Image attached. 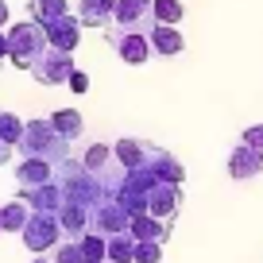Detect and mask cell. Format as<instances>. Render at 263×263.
Returning <instances> with one entry per match:
<instances>
[{"label":"cell","instance_id":"7a4b0ae2","mask_svg":"<svg viewBox=\"0 0 263 263\" xmlns=\"http://www.w3.org/2000/svg\"><path fill=\"white\" fill-rule=\"evenodd\" d=\"M54 182L62 186L66 201H78V205H85V209H93V205H101V201H105L101 182L93 178V174L85 171V163H82V159H74V155L66 159V163L54 166Z\"/></svg>","mask_w":263,"mask_h":263},{"label":"cell","instance_id":"8d00e7d4","mask_svg":"<svg viewBox=\"0 0 263 263\" xmlns=\"http://www.w3.org/2000/svg\"><path fill=\"white\" fill-rule=\"evenodd\" d=\"M105 263H112V259H105Z\"/></svg>","mask_w":263,"mask_h":263},{"label":"cell","instance_id":"ffe728a7","mask_svg":"<svg viewBox=\"0 0 263 263\" xmlns=\"http://www.w3.org/2000/svg\"><path fill=\"white\" fill-rule=\"evenodd\" d=\"M116 12V0H82L74 16L82 20V27H108Z\"/></svg>","mask_w":263,"mask_h":263},{"label":"cell","instance_id":"44dd1931","mask_svg":"<svg viewBox=\"0 0 263 263\" xmlns=\"http://www.w3.org/2000/svg\"><path fill=\"white\" fill-rule=\"evenodd\" d=\"M27 217H31V209H27V201L24 197H12V201H0V229L4 232H24V224H27Z\"/></svg>","mask_w":263,"mask_h":263},{"label":"cell","instance_id":"484cf974","mask_svg":"<svg viewBox=\"0 0 263 263\" xmlns=\"http://www.w3.org/2000/svg\"><path fill=\"white\" fill-rule=\"evenodd\" d=\"M24 124L16 112H8V108H0V140L12 143V147H20V140H24Z\"/></svg>","mask_w":263,"mask_h":263},{"label":"cell","instance_id":"5b68a950","mask_svg":"<svg viewBox=\"0 0 263 263\" xmlns=\"http://www.w3.org/2000/svg\"><path fill=\"white\" fill-rule=\"evenodd\" d=\"M105 39H108V47H112L128 66H143L151 54H155V50H151V35L147 31H124V27L108 24L105 27Z\"/></svg>","mask_w":263,"mask_h":263},{"label":"cell","instance_id":"ac0fdd59","mask_svg":"<svg viewBox=\"0 0 263 263\" xmlns=\"http://www.w3.org/2000/svg\"><path fill=\"white\" fill-rule=\"evenodd\" d=\"M128 232L136 240H155V244H166V240H171V224L159 221V217H151V213H136L132 224H128Z\"/></svg>","mask_w":263,"mask_h":263},{"label":"cell","instance_id":"d6986e66","mask_svg":"<svg viewBox=\"0 0 263 263\" xmlns=\"http://www.w3.org/2000/svg\"><path fill=\"white\" fill-rule=\"evenodd\" d=\"M151 50H155V54H163V58H174V54H182V50H186V39H182L178 27L155 24V27H151Z\"/></svg>","mask_w":263,"mask_h":263},{"label":"cell","instance_id":"6da1fadb","mask_svg":"<svg viewBox=\"0 0 263 263\" xmlns=\"http://www.w3.org/2000/svg\"><path fill=\"white\" fill-rule=\"evenodd\" d=\"M20 155L24 159H47V163H66L70 159V140H62L50 124V116H35L24 124V140H20Z\"/></svg>","mask_w":263,"mask_h":263},{"label":"cell","instance_id":"7402d4cb","mask_svg":"<svg viewBox=\"0 0 263 263\" xmlns=\"http://www.w3.org/2000/svg\"><path fill=\"white\" fill-rule=\"evenodd\" d=\"M50 124H54V132L62 136V140H70V143L85 132V116L78 112V108H58V112L50 116Z\"/></svg>","mask_w":263,"mask_h":263},{"label":"cell","instance_id":"e0dca14e","mask_svg":"<svg viewBox=\"0 0 263 263\" xmlns=\"http://www.w3.org/2000/svg\"><path fill=\"white\" fill-rule=\"evenodd\" d=\"M58 224H62V236L66 240H82L89 232V209L78 205V201H66L58 209Z\"/></svg>","mask_w":263,"mask_h":263},{"label":"cell","instance_id":"ba28073f","mask_svg":"<svg viewBox=\"0 0 263 263\" xmlns=\"http://www.w3.org/2000/svg\"><path fill=\"white\" fill-rule=\"evenodd\" d=\"M74 54H66V50H54L50 47L39 62L31 66V78L39 85H70V74H74Z\"/></svg>","mask_w":263,"mask_h":263},{"label":"cell","instance_id":"9a60e30c","mask_svg":"<svg viewBox=\"0 0 263 263\" xmlns=\"http://www.w3.org/2000/svg\"><path fill=\"white\" fill-rule=\"evenodd\" d=\"M16 182H20V190L47 186V182H54V163H47V159H24V155H20V163H16Z\"/></svg>","mask_w":263,"mask_h":263},{"label":"cell","instance_id":"e575fe53","mask_svg":"<svg viewBox=\"0 0 263 263\" xmlns=\"http://www.w3.org/2000/svg\"><path fill=\"white\" fill-rule=\"evenodd\" d=\"M8 24V4H4V0H0V27Z\"/></svg>","mask_w":263,"mask_h":263},{"label":"cell","instance_id":"3957f363","mask_svg":"<svg viewBox=\"0 0 263 263\" xmlns=\"http://www.w3.org/2000/svg\"><path fill=\"white\" fill-rule=\"evenodd\" d=\"M50 50L47 27L35 24V20H20V24L8 27V62L20 66V70H31L43 54Z\"/></svg>","mask_w":263,"mask_h":263},{"label":"cell","instance_id":"52a82bcc","mask_svg":"<svg viewBox=\"0 0 263 263\" xmlns=\"http://www.w3.org/2000/svg\"><path fill=\"white\" fill-rule=\"evenodd\" d=\"M155 186H159V178L140 166V171L124 174V186H120V194H116V197H120L124 209L136 217V213H147V201H151V190H155Z\"/></svg>","mask_w":263,"mask_h":263},{"label":"cell","instance_id":"83f0119b","mask_svg":"<svg viewBox=\"0 0 263 263\" xmlns=\"http://www.w3.org/2000/svg\"><path fill=\"white\" fill-rule=\"evenodd\" d=\"M151 8H155V24H171V27H178V20H182V0H151Z\"/></svg>","mask_w":263,"mask_h":263},{"label":"cell","instance_id":"cb8c5ba5","mask_svg":"<svg viewBox=\"0 0 263 263\" xmlns=\"http://www.w3.org/2000/svg\"><path fill=\"white\" fill-rule=\"evenodd\" d=\"M136 244H140V240L132 236V232H116V236H108V259H112V263H136Z\"/></svg>","mask_w":263,"mask_h":263},{"label":"cell","instance_id":"2e32d148","mask_svg":"<svg viewBox=\"0 0 263 263\" xmlns=\"http://www.w3.org/2000/svg\"><path fill=\"white\" fill-rule=\"evenodd\" d=\"M147 151H151V143L143 136H120L112 143V155H116V163H124V171H140L147 163Z\"/></svg>","mask_w":263,"mask_h":263},{"label":"cell","instance_id":"8fae6325","mask_svg":"<svg viewBox=\"0 0 263 263\" xmlns=\"http://www.w3.org/2000/svg\"><path fill=\"white\" fill-rule=\"evenodd\" d=\"M82 20L74 16V12H66V16H58V20H50L47 24V39H50V47L54 50H66V54H74L78 50V43H82Z\"/></svg>","mask_w":263,"mask_h":263},{"label":"cell","instance_id":"d4e9b609","mask_svg":"<svg viewBox=\"0 0 263 263\" xmlns=\"http://www.w3.org/2000/svg\"><path fill=\"white\" fill-rule=\"evenodd\" d=\"M78 248H82V259L85 263H105L108 259V240L97 236V232H85V236L78 240Z\"/></svg>","mask_w":263,"mask_h":263},{"label":"cell","instance_id":"4fadbf2b","mask_svg":"<svg viewBox=\"0 0 263 263\" xmlns=\"http://www.w3.org/2000/svg\"><path fill=\"white\" fill-rule=\"evenodd\" d=\"M255 174H263V151L248 147V143H236V147L229 151V178L248 182V178H255Z\"/></svg>","mask_w":263,"mask_h":263},{"label":"cell","instance_id":"f1b7e54d","mask_svg":"<svg viewBox=\"0 0 263 263\" xmlns=\"http://www.w3.org/2000/svg\"><path fill=\"white\" fill-rule=\"evenodd\" d=\"M54 263H85L82 259V248H78V240H62V244L54 248V255H50Z\"/></svg>","mask_w":263,"mask_h":263},{"label":"cell","instance_id":"8992f818","mask_svg":"<svg viewBox=\"0 0 263 263\" xmlns=\"http://www.w3.org/2000/svg\"><path fill=\"white\" fill-rule=\"evenodd\" d=\"M132 224V213L124 209L120 197H105L101 205L89 209V232H97V236H116V232H128Z\"/></svg>","mask_w":263,"mask_h":263},{"label":"cell","instance_id":"d590c367","mask_svg":"<svg viewBox=\"0 0 263 263\" xmlns=\"http://www.w3.org/2000/svg\"><path fill=\"white\" fill-rule=\"evenodd\" d=\"M31 263H54V259H50V255H35Z\"/></svg>","mask_w":263,"mask_h":263},{"label":"cell","instance_id":"1f68e13d","mask_svg":"<svg viewBox=\"0 0 263 263\" xmlns=\"http://www.w3.org/2000/svg\"><path fill=\"white\" fill-rule=\"evenodd\" d=\"M70 89L85 93V89H89V74H85V70H74V74H70Z\"/></svg>","mask_w":263,"mask_h":263},{"label":"cell","instance_id":"d6a6232c","mask_svg":"<svg viewBox=\"0 0 263 263\" xmlns=\"http://www.w3.org/2000/svg\"><path fill=\"white\" fill-rule=\"evenodd\" d=\"M12 151H16L12 143H4V140H0V166H4V163H12Z\"/></svg>","mask_w":263,"mask_h":263},{"label":"cell","instance_id":"7c38bea8","mask_svg":"<svg viewBox=\"0 0 263 263\" xmlns=\"http://www.w3.org/2000/svg\"><path fill=\"white\" fill-rule=\"evenodd\" d=\"M147 213L159 217V221L171 224L174 217L182 213V186H171V182H159L151 190V201H147Z\"/></svg>","mask_w":263,"mask_h":263},{"label":"cell","instance_id":"4dcf8cb0","mask_svg":"<svg viewBox=\"0 0 263 263\" xmlns=\"http://www.w3.org/2000/svg\"><path fill=\"white\" fill-rule=\"evenodd\" d=\"M240 143H248V147L263 151V124H252V128H244V136H240Z\"/></svg>","mask_w":263,"mask_h":263},{"label":"cell","instance_id":"9c48e42d","mask_svg":"<svg viewBox=\"0 0 263 263\" xmlns=\"http://www.w3.org/2000/svg\"><path fill=\"white\" fill-rule=\"evenodd\" d=\"M112 24L124 27V31H147L151 35V27H155V8H151V0H116Z\"/></svg>","mask_w":263,"mask_h":263},{"label":"cell","instance_id":"5bb4252c","mask_svg":"<svg viewBox=\"0 0 263 263\" xmlns=\"http://www.w3.org/2000/svg\"><path fill=\"white\" fill-rule=\"evenodd\" d=\"M20 197L27 201V209H31V213H54V217H58V209L66 205V194H62V186H58V182H47V186L24 190Z\"/></svg>","mask_w":263,"mask_h":263},{"label":"cell","instance_id":"836d02e7","mask_svg":"<svg viewBox=\"0 0 263 263\" xmlns=\"http://www.w3.org/2000/svg\"><path fill=\"white\" fill-rule=\"evenodd\" d=\"M0 62H8V31H0Z\"/></svg>","mask_w":263,"mask_h":263},{"label":"cell","instance_id":"30bf717a","mask_svg":"<svg viewBox=\"0 0 263 263\" xmlns=\"http://www.w3.org/2000/svg\"><path fill=\"white\" fill-rule=\"evenodd\" d=\"M143 171H151L159 182H171V186H182V182H186V166L178 163V155H171V151L159 147V143H151Z\"/></svg>","mask_w":263,"mask_h":263},{"label":"cell","instance_id":"603a6c76","mask_svg":"<svg viewBox=\"0 0 263 263\" xmlns=\"http://www.w3.org/2000/svg\"><path fill=\"white\" fill-rule=\"evenodd\" d=\"M27 12H31V20H35V24H43V27H47L50 20L66 16V12H70V4H66V0H27Z\"/></svg>","mask_w":263,"mask_h":263},{"label":"cell","instance_id":"277c9868","mask_svg":"<svg viewBox=\"0 0 263 263\" xmlns=\"http://www.w3.org/2000/svg\"><path fill=\"white\" fill-rule=\"evenodd\" d=\"M20 236H24V248L31 255H43V252H54L62 244V224H58L54 213H31Z\"/></svg>","mask_w":263,"mask_h":263},{"label":"cell","instance_id":"74e56055","mask_svg":"<svg viewBox=\"0 0 263 263\" xmlns=\"http://www.w3.org/2000/svg\"><path fill=\"white\" fill-rule=\"evenodd\" d=\"M0 232H4V229H0Z\"/></svg>","mask_w":263,"mask_h":263},{"label":"cell","instance_id":"f546056e","mask_svg":"<svg viewBox=\"0 0 263 263\" xmlns=\"http://www.w3.org/2000/svg\"><path fill=\"white\" fill-rule=\"evenodd\" d=\"M159 259H163V244H155V240L136 244V263H159Z\"/></svg>","mask_w":263,"mask_h":263},{"label":"cell","instance_id":"4316f807","mask_svg":"<svg viewBox=\"0 0 263 263\" xmlns=\"http://www.w3.org/2000/svg\"><path fill=\"white\" fill-rule=\"evenodd\" d=\"M112 159H116L112 155V143H93V147L82 155V163H85V171H89V174H101Z\"/></svg>","mask_w":263,"mask_h":263}]
</instances>
